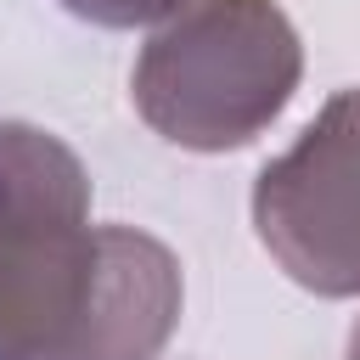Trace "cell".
I'll list each match as a JSON object with an SVG mask.
<instances>
[{"instance_id": "1", "label": "cell", "mask_w": 360, "mask_h": 360, "mask_svg": "<svg viewBox=\"0 0 360 360\" xmlns=\"http://www.w3.org/2000/svg\"><path fill=\"white\" fill-rule=\"evenodd\" d=\"M180 259L90 219L79 152L0 118V360H158L180 326Z\"/></svg>"}, {"instance_id": "2", "label": "cell", "mask_w": 360, "mask_h": 360, "mask_svg": "<svg viewBox=\"0 0 360 360\" xmlns=\"http://www.w3.org/2000/svg\"><path fill=\"white\" fill-rule=\"evenodd\" d=\"M304 79V45L276 0H191L135 56L129 101L180 152H236L259 141Z\"/></svg>"}, {"instance_id": "3", "label": "cell", "mask_w": 360, "mask_h": 360, "mask_svg": "<svg viewBox=\"0 0 360 360\" xmlns=\"http://www.w3.org/2000/svg\"><path fill=\"white\" fill-rule=\"evenodd\" d=\"M264 253L315 298H360V84L326 96L253 180Z\"/></svg>"}, {"instance_id": "4", "label": "cell", "mask_w": 360, "mask_h": 360, "mask_svg": "<svg viewBox=\"0 0 360 360\" xmlns=\"http://www.w3.org/2000/svg\"><path fill=\"white\" fill-rule=\"evenodd\" d=\"M56 6L96 28H158L174 11H186L191 0H56Z\"/></svg>"}, {"instance_id": "5", "label": "cell", "mask_w": 360, "mask_h": 360, "mask_svg": "<svg viewBox=\"0 0 360 360\" xmlns=\"http://www.w3.org/2000/svg\"><path fill=\"white\" fill-rule=\"evenodd\" d=\"M349 360H360V321H354V332H349Z\"/></svg>"}]
</instances>
